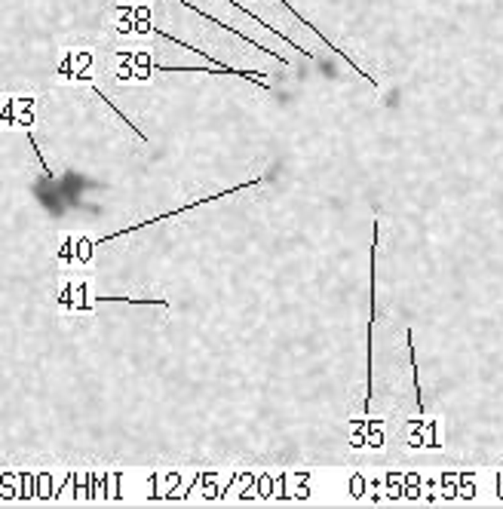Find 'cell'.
<instances>
[{
	"instance_id": "1",
	"label": "cell",
	"mask_w": 503,
	"mask_h": 509,
	"mask_svg": "<svg viewBox=\"0 0 503 509\" xmlns=\"http://www.w3.org/2000/svg\"><path fill=\"white\" fill-rule=\"evenodd\" d=\"M28 141H31V150H34V157H37V163H40V166H44V172H46V175H49V178H56V172H53V169H49V166H46V160H44V154H40V148H37V141H34V138H28Z\"/></svg>"
}]
</instances>
